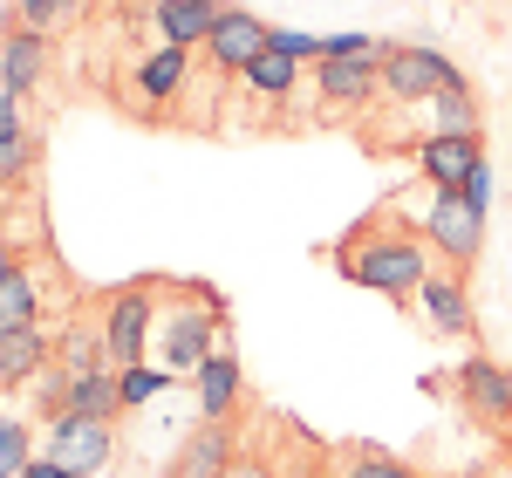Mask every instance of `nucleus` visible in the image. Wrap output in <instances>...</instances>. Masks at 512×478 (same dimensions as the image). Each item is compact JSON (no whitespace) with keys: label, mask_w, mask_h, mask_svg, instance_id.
<instances>
[{"label":"nucleus","mask_w":512,"mask_h":478,"mask_svg":"<svg viewBox=\"0 0 512 478\" xmlns=\"http://www.w3.org/2000/svg\"><path fill=\"white\" fill-rule=\"evenodd\" d=\"M431 260L437 253L424 246V233L396 212V199L369 205L349 233L328 246V267L342 280H355V287H369V294H383V301H417V287L437 274Z\"/></svg>","instance_id":"f257e3e1"},{"label":"nucleus","mask_w":512,"mask_h":478,"mask_svg":"<svg viewBox=\"0 0 512 478\" xmlns=\"http://www.w3.org/2000/svg\"><path fill=\"white\" fill-rule=\"evenodd\" d=\"M226 342V301L205 287V280H171L164 287V315L158 335H151V362L171 369V376H198V362Z\"/></svg>","instance_id":"f03ea898"},{"label":"nucleus","mask_w":512,"mask_h":478,"mask_svg":"<svg viewBox=\"0 0 512 478\" xmlns=\"http://www.w3.org/2000/svg\"><path fill=\"white\" fill-rule=\"evenodd\" d=\"M431 199H424V212L410 219L417 233H424V246H431L437 260L451 267V274H472L478 253H485V205H492V164L478 171L465 192H437V185H424Z\"/></svg>","instance_id":"7ed1b4c3"},{"label":"nucleus","mask_w":512,"mask_h":478,"mask_svg":"<svg viewBox=\"0 0 512 478\" xmlns=\"http://www.w3.org/2000/svg\"><path fill=\"white\" fill-rule=\"evenodd\" d=\"M171 280L158 274H137L110 287L103 294V349H110V369H137V362H151V335H158V301Z\"/></svg>","instance_id":"20e7f679"},{"label":"nucleus","mask_w":512,"mask_h":478,"mask_svg":"<svg viewBox=\"0 0 512 478\" xmlns=\"http://www.w3.org/2000/svg\"><path fill=\"white\" fill-rule=\"evenodd\" d=\"M451 82H465V69H458L444 48L390 41V55H383V96H390L396 110H410V103H437Z\"/></svg>","instance_id":"39448f33"},{"label":"nucleus","mask_w":512,"mask_h":478,"mask_svg":"<svg viewBox=\"0 0 512 478\" xmlns=\"http://www.w3.org/2000/svg\"><path fill=\"white\" fill-rule=\"evenodd\" d=\"M451 390H458V403H465V417H472V424L512 438V369L499 356H478V349H472V356L458 362Z\"/></svg>","instance_id":"423d86ee"},{"label":"nucleus","mask_w":512,"mask_h":478,"mask_svg":"<svg viewBox=\"0 0 512 478\" xmlns=\"http://www.w3.org/2000/svg\"><path fill=\"white\" fill-rule=\"evenodd\" d=\"M410 164H417V185H437V192H465L478 171H485V137L424 130V137L410 144Z\"/></svg>","instance_id":"0eeeda50"},{"label":"nucleus","mask_w":512,"mask_h":478,"mask_svg":"<svg viewBox=\"0 0 512 478\" xmlns=\"http://www.w3.org/2000/svg\"><path fill=\"white\" fill-rule=\"evenodd\" d=\"M41 451H48L55 465L82 472V478H103V472H110V458H117V424L62 410V417H48V444H41Z\"/></svg>","instance_id":"6e6552de"},{"label":"nucleus","mask_w":512,"mask_h":478,"mask_svg":"<svg viewBox=\"0 0 512 478\" xmlns=\"http://www.w3.org/2000/svg\"><path fill=\"white\" fill-rule=\"evenodd\" d=\"M267 48H274V21H260L253 7H226V14L212 21V35H205L198 55H205L219 76H246Z\"/></svg>","instance_id":"1a4fd4ad"},{"label":"nucleus","mask_w":512,"mask_h":478,"mask_svg":"<svg viewBox=\"0 0 512 478\" xmlns=\"http://www.w3.org/2000/svg\"><path fill=\"white\" fill-rule=\"evenodd\" d=\"M192 55H198V48H171V41H158L144 62H130V96H137L144 117L171 110V103L192 89Z\"/></svg>","instance_id":"9d476101"},{"label":"nucleus","mask_w":512,"mask_h":478,"mask_svg":"<svg viewBox=\"0 0 512 478\" xmlns=\"http://www.w3.org/2000/svg\"><path fill=\"white\" fill-rule=\"evenodd\" d=\"M417 308H424V321H431L437 335H451V342H478V315H472V287H465V274L437 267V274L417 287Z\"/></svg>","instance_id":"9b49d317"},{"label":"nucleus","mask_w":512,"mask_h":478,"mask_svg":"<svg viewBox=\"0 0 512 478\" xmlns=\"http://www.w3.org/2000/svg\"><path fill=\"white\" fill-rule=\"evenodd\" d=\"M315 89L328 110H362L369 96H383V62H355V55H321L315 69Z\"/></svg>","instance_id":"f8f14e48"},{"label":"nucleus","mask_w":512,"mask_h":478,"mask_svg":"<svg viewBox=\"0 0 512 478\" xmlns=\"http://www.w3.org/2000/svg\"><path fill=\"white\" fill-rule=\"evenodd\" d=\"M233 424L226 417H198V431L185 444H178V458L164 465V478H219L226 465H233Z\"/></svg>","instance_id":"ddd939ff"},{"label":"nucleus","mask_w":512,"mask_h":478,"mask_svg":"<svg viewBox=\"0 0 512 478\" xmlns=\"http://www.w3.org/2000/svg\"><path fill=\"white\" fill-rule=\"evenodd\" d=\"M198 417H226L233 424V410H239V397H246V369H239V349L233 342H219L212 356L198 362Z\"/></svg>","instance_id":"4468645a"},{"label":"nucleus","mask_w":512,"mask_h":478,"mask_svg":"<svg viewBox=\"0 0 512 478\" xmlns=\"http://www.w3.org/2000/svg\"><path fill=\"white\" fill-rule=\"evenodd\" d=\"M41 158V137L28 130V96L0 89V185H21Z\"/></svg>","instance_id":"2eb2a0df"},{"label":"nucleus","mask_w":512,"mask_h":478,"mask_svg":"<svg viewBox=\"0 0 512 478\" xmlns=\"http://www.w3.org/2000/svg\"><path fill=\"white\" fill-rule=\"evenodd\" d=\"M48 62H55V35L14 28V35L0 41V89H14V96H35L41 76H48Z\"/></svg>","instance_id":"dca6fc26"},{"label":"nucleus","mask_w":512,"mask_h":478,"mask_svg":"<svg viewBox=\"0 0 512 478\" xmlns=\"http://www.w3.org/2000/svg\"><path fill=\"white\" fill-rule=\"evenodd\" d=\"M219 14H226V0H158V7H151V28H158V41H171V48H205V35H212Z\"/></svg>","instance_id":"f3484780"},{"label":"nucleus","mask_w":512,"mask_h":478,"mask_svg":"<svg viewBox=\"0 0 512 478\" xmlns=\"http://www.w3.org/2000/svg\"><path fill=\"white\" fill-rule=\"evenodd\" d=\"M41 301H48V294H41V267L35 260H14L7 280H0V335H7V328H35Z\"/></svg>","instance_id":"a211bd4d"},{"label":"nucleus","mask_w":512,"mask_h":478,"mask_svg":"<svg viewBox=\"0 0 512 478\" xmlns=\"http://www.w3.org/2000/svg\"><path fill=\"white\" fill-rule=\"evenodd\" d=\"M0 362H7V383H35L41 369H48V362H55V335H48V328H7V335H0Z\"/></svg>","instance_id":"6ab92c4d"},{"label":"nucleus","mask_w":512,"mask_h":478,"mask_svg":"<svg viewBox=\"0 0 512 478\" xmlns=\"http://www.w3.org/2000/svg\"><path fill=\"white\" fill-rule=\"evenodd\" d=\"M239 82H246L260 103H287V96L308 82V62H294L287 48H267V55H260V62H253V69H246Z\"/></svg>","instance_id":"aec40b11"},{"label":"nucleus","mask_w":512,"mask_h":478,"mask_svg":"<svg viewBox=\"0 0 512 478\" xmlns=\"http://www.w3.org/2000/svg\"><path fill=\"white\" fill-rule=\"evenodd\" d=\"M62 410L117 424V417H123V376H117V369H96V376H82V383H69V397H62Z\"/></svg>","instance_id":"412c9836"},{"label":"nucleus","mask_w":512,"mask_h":478,"mask_svg":"<svg viewBox=\"0 0 512 478\" xmlns=\"http://www.w3.org/2000/svg\"><path fill=\"white\" fill-rule=\"evenodd\" d=\"M14 14L35 35H62V28H76L82 14H89V0H14Z\"/></svg>","instance_id":"4be33fe9"},{"label":"nucleus","mask_w":512,"mask_h":478,"mask_svg":"<svg viewBox=\"0 0 512 478\" xmlns=\"http://www.w3.org/2000/svg\"><path fill=\"white\" fill-rule=\"evenodd\" d=\"M431 110H437L431 130H458V137H478V96H472V82H451V89L437 96Z\"/></svg>","instance_id":"5701e85b"},{"label":"nucleus","mask_w":512,"mask_h":478,"mask_svg":"<svg viewBox=\"0 0 512 478\" xmlns=\"http://www.w3.org/2000/svg\"><path fill=\"white\" fill-rule=\"evenodd\" d=\"M28 458H35L28 424H21L14 410H0V478H21V472H28Z\"/></svg>","instance_id":"b1692460"},{"label":"nucleus","mask_w":512,"mask_h":478,"mask_svg":"<svg viewBox=\"0 0 512 478\" xmlns=\"http://www.w3.org/2000/svg\"><path fill=\"white\" fill-rule=\"evenodd\" d=\"M123 376V410H137V403H151V397H164L178 376L171 369H158V362H137V369H117Z\"/></svg>","instance_id":"393cba45"},{"label":"nucleus","mask_w":512,"mask_h":478,"mask_svg":"<svg viewBox=\"0 0 512 478\" xmlns=\"http://www.w3.org/2000/svg\"><path fill=\"white\" fill-rule=\"evenodd\" d=\"M335 478H424V472L403 465V458H390V451H349V465Z\"/></svg>","instance_id":"a878e982"},{"label":"nucleus","mask_w":512,"mask_h":478,"mask_svg":"<svg viewBox=\"0 0 512 478\" xmlns=\"http://www.w3.org/2000/svg\"><path fill=\"white\" fill-rule=\"evenodd\" d=\"M274 48H287L294 62H308V69H315L321 55H328V35H308V28H274Z\"/></svg>","instance_id":"bb28decb"},{"label":"nucleus","mask_w":512,"mask_h":478,"mask_svg":"<svg viewBox=\"0 0 512 478\" xmlns=\"http://www.w3.org/2000/svg\"><path fill=\"white\" fill-rule=\"evenodd\" d=\"M219 478H280V472L267 465V458H260V451H233V465H226Z\"/></svg>","instance_id":"cd10ccee"},{"label":"nucleus","mask_w":512,"mask_h":478,"mask_svg":"<svg viewBox=\"0 0 512 478\" xmlns=\"http://www.w3.org/2000/svg\"><path fill=\"white\" fill-rule=\"evenodd\" d=\"M21 478H82V472H69V465H55L48 451H35V458H28V472H21Z\"/></svg>","instance_id":"c85d7f7f"},{"label":"nucleus","mask_w":512,"mask_h":478,"mask_svg":"<svg viewBox=\"0 0 512 478\" xmlns=\"http://www.w3.org/2000/svg\"><path fill=\"white\" fill-rule=\"evenodd\" d=\"M14 260H21V253H14V239L0 233V280H7V267H14Z\"/></svg>","instance_id":"c756f323"},{"label":"nucleus","mask_w":512,"mask_h":478,"mask_svg":"<svg viewBox=\"0 0 512 478\" xmlns=\"http://www.w3.org/2000/svg\"><path fill=\"white\" fill-rule=\"evenodd\" d=\"M89 7H110V14H130L137 0H89Z\"/></svg>","instance_id":"7c9ffc66"},{"label":"nucleus","mask_w":512,"mask_h":478,"mask_svg":"<svg viewBox=\"0 0 512 478\" xmlns=\"http://www.w3.org/2000/svg\"><path fill=\"white\" fill-rule=\"evenodd\" d=\"M0 390H7V362H0Z\"/></svg>","instance_id":"2f4dec72"}]
</instances>
